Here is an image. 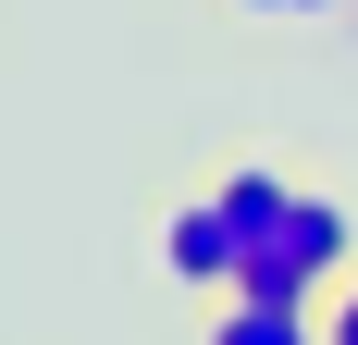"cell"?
I'll list each match as a JSON object with an SVG mask.
<instances>
[{"label":"cell","instance_id":"cell-5","mask_svg":"<svg viewBox=\"0 0 358 345\" xmlns=\"http://www.w3.org/2000/svg\"><path fill=\"white\" fill-rule=\"evenodd\" d=\"M235 13H334V0H235Z\"/></svg>","mask_w":358,"mask_h":345},{"label":"cell","instance_id":"cell-4","mask_svg":"<svg viewBox=\"0 0 358 345\" xmlns=\"http://www.w3.org/2000/svg\"><path fill=\"white\" fill-rule=\"evenodd\" d=\"M322 345H358V272H346V284L322 296Z\"/></svg>","mask_w":358,"mask_h":345},{"label":"cell","instance_id":"cell-1","mask_svg":"<svg viewBox=\"0 0 358 345\" xmlns=\"http://www.w3.org/2000/svg\"><path fill=\"white\" fill-rule=\"evenodd\" d=\"M161 272H173L185 296H235V272H248V222H235V210L198 185V198L161 222Z\"/></svg>","mask_w":358,"mask_h":345},{"label":"cell","instance_id":"cell-3","mask_svg":"<svg viewBox=\"0 0 358 345\" xmlns=\"http://www.w3.org/2000/svg\"><path fill=\"white\" fill-rule=\"evenodd\" d=\"M198 345H322V309H285V296H222Z\"/></svg>","mask_w":358,"mask_h":345},{"label":"cell","instance_id":"cell-2","mask_svg":"<svg viewBox=\"0 0 358 345\" xmlns=\"http://www.w3.org/2000/svg\"><path fill=\"white\" fill-rule=\"evenodd\" d=\"M210 198L248 222V259H259V247H272V222L296 210V172H285V161H235V172H210Z\"/></svg>","mask_w":358,"mask_h":345}]
</instances>
